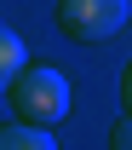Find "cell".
<instances>
[{
    "mask_svg": "<svg viewBox=\"0 0 132 150\" xmlns=\"http://www.w3.org/2000/svg\"><path fill=\"white\" fill-rule=\"evenodd\" d=\"M6 98H12V115L40 121V127H57L69 115V81L52 64H23V75L6 87Z\"/></svg>",
    "mask_w": 132,
    "mask_h": 150,
    "instance_id": "1",
    "label": "cell"
},
{
    "mask_svg": "<svg viewBox=\"0 0 132 150\" xmlns=\"http://www.w3.org/2000/svg\"><path fill=\"white\" fill-rule=\"evenodd\" d=\"M132 18V0H57V29L69 40H115Z\"/></svg>",
    "mask_w": 132,
    "mask_h": 150,
    "instance_id": "2",
    "label": "cell"
},
{
    "mask_svg": "<svg viewBox=\"0 0 132 150\" xmlns=\"http://www.w3.org/2000/svg\"><path fill=\"white\" fill-rule=\"evenodd\" d=\"M57 139H52V127H40V121H6L0 127V150H52Z\"/></svg>",
    "mask_w": 132,
    "mask_h": 150,
    "instance_id": "3",
    "label": "cell"
},
{
    "mask_svg": "<svg viewBox=\"0 0 132 150\" xmlns=\"http://www.w3.org/2000/svg\"><path fill=\"white\" fill-rule=\"evenodd\" d=\"M23 64H29V46L17 40V29H6V23H0V93L23 75Z\"/></svg>",
    "mask_w": 132,
    "mask_h": 150,
    "instance_id": "4",
    "label": "cell"
},
{
    "mask_svg": "<svg viewBox=\"0 0 132 150\" xmlns=\"http://www.w3.org/2000/svg\"><path fill=\"white\" fill-rule=\"evenodd\" d=\"M109 150H132V110H121V121L109 127Z\"/></svg>",
    "mask_w": 132,
    "mask_h": 150,
    "instance_id": "5",
    "label": "cell"
},
{
    "mask_svg": "<svg viewBox=\"0 0 132 150\" xmlns=\"http://www.w3.org/2000/svg\"><path fill=\"white\" fill-rule=\"evenodd\" d=\"M121 110H132V64H126V75H121Z\"/></svg>",
    "mask_w": 132,
    "mask_h": 150,
    "instance_id": "6",
    "label": "cell"
}]
</instances>
